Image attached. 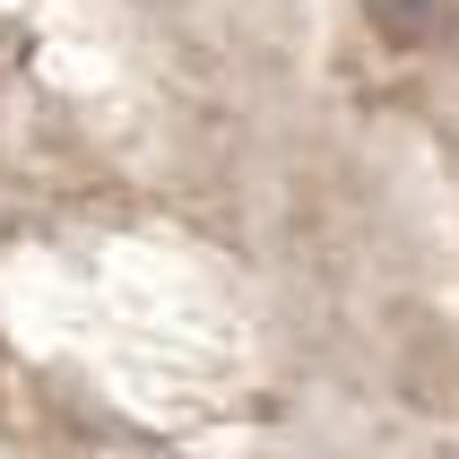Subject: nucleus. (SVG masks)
Returning a JSON list of instances; mask_svg holds the SVG:
<instances>
[{
  "instance_id": "1",
  "label": "nucleus",
  "mask_w": 459,
  "mask_h": 459,
  "mask_svg": "<svg viewBox=\"0 0 459 459\" xmlns=\"http://www.w3.org/2000/svg\"><path fill=\"white\" fill-rule=\"evenodd\" d=\"M364 18H373V35H382V44L425 52V44H442V35H451L459 0H364Z\"/></svg>"
}]
</instances>
